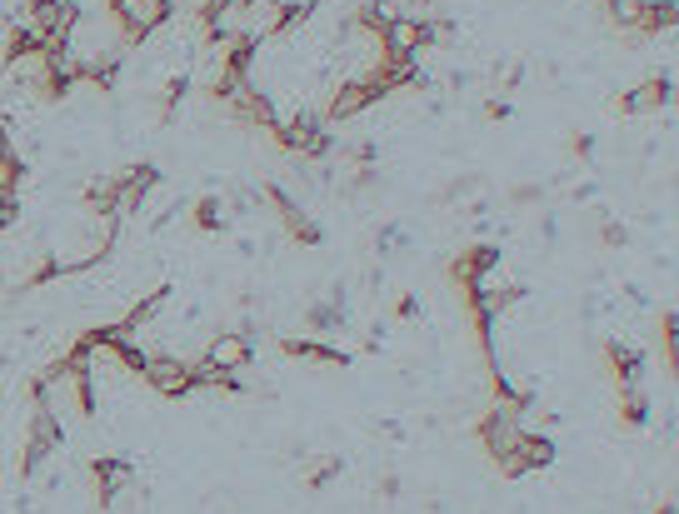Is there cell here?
<instances>
[{
	"label": "cell",
	"mask_w": 679,
	"mask_h": 514,
	"mask_svg": "<svg viewBox=\"0 0 679 514\" xmlns=\"http://www.w3.org/2000/svg\"><path fill=\"white\" fill-rule=\"evenodd\" d=\"M130 479H135V469L126 465V459H110V455H95L91 459V490H95V510L106 514L110 504L120 500V490H126Z\"/></svg>",
	"instance_id": "obj_6"
},
{
	"label": "cell",
	"mask_w": 679,
	"mask_h": 514,
	"mask_svg": "<svg viewBox=\"0 0 679 514\" xmlns=\"http://www.w3.org/2000/svg\"><path fill=\"white\" fill-rule=\"evenodd\" d=\"M11 211H15V195H11V190H0V225L11 220Z\"/></svg>",
	"instance_id": "obj_21"
},
{
	"label": "cell",
	"mask_w": 679,
	"mask_h": 514,
	"mask_svg": "<svg viewBox=\"0 0 679 514\" xmlns=\"http://www.w3.org/2000/svg\"><path fill=\"white\" fill-rule=\"evenodd\" d=\"M485 116H490V120H504V116H510V100H504V95H495L490 106H485Z\"/></svg>",
	"instance_id": "obj_19"
},
{
	"label": "cell",
	"mask_w": 679,
	"mask_h": 514,
	"mask_svg": "<svg viewBox=\"0 0 679 514\" xmlns=\"http://www.w3.org/2000/svg\"><path fill=\"white\" fill-rule=\"evenodd\" d=\"M190 215H195V230H205V235L225 225V211H221V200H215V195L195 200V211H190Z\"/></svg>",
	"instance_id": "obj_13"
},
{
	"label": "cell",
	"mask_w": 679,
	"mask_h": 514,
	"mask_svg": "<svg viewBox=\"0 0 679 514\" xmlns=\"http://www.w3.org/2000/svg\"><path fill=\"white\" fill-rule=\"evenodd\" d=\"M520 440H525V420H520V409H515V405H495V409H485V420H480V444L490 450V459H504Z\"/></svg>",
	"instance_id": "obj_4"
},
{
	"label": "cell",
	"mask_w": 679,
	"mask_h": 514,
	"mask_svg": "<svg viewBox=\"0 0 679 514\" xmlns=\"http://www.w3.org/2000/svg\"><path fill=\"white\" fill-rule=\"evenodd\" d=\"M599 235H605V246H624V225H615V220H605Z\"/></svg>",
	"instance_id": "obj_18"
},
{
	"label": "cell",
	"mask_w": 679,
	"mask_h": 514,
	"mask_svg": "<svg viewBox=\"0 0 679 514\" xmlns=\"http://www.w3.org/2000/svg\"><path fill=\"white\" fill-rule=\"evenodd\" d=\"M655 514H675V500H659V504H655Z\"/></svg>",
	"instance_id": "obj_23"
},
{
	"label": "cell",
	"mask_w": 679,
	"mask_h": 514,
	"mask_svg": "<svg viewBox=\"0 0 679 514\" xmlns=\"http://www.w3.org/2000/svg\"><path fill=\"white\" fill-rule=\"evenodd\" d=\"M260 200H265L270 211H275V220H281V230L290 235L295 246H320L325 240V230H320L310 215L300 211V200H290L281 186H260Z\"/></svg>",
	"instance_id": "obj_3"
},
{
	"label": "cell",
	"mask_w": 679,
	"mask_h": 514,
	"mask_svg": "<svg viewBox=\"0 0 679 514\" xmlns=\"http://www.w3.org/2000/svg\"><path fill=\"white\" fill-rule=\"evenodd\" d=\"M141 385H151L155 395L165 399H180V395H195V364L180 360V355H145L141 374H135Z\"/></svg>",
	"instance_id": "obj_2"
},
{
	"label": "cell",
	"mask_w": 679,
	"mask_h": 514,
	"mask_svg": "<svg viewBox=\"0 0 679 514\" xmlns=\"http://www.w3.org/2000/svg\"><path fill=\"white\" fill-rule=\"evenodd\" d=\"M570 155H574V160H589V155H595L589 135H570Z\"/></svg>",
	"instance_id": "obj_17"
},
{
	"label": "cell",
	"mask_w": 679,
	"mask_h": 514,
	"mask_svg": "<svg viewBox=\"0 0 679 514\" xmlns=\"http://www.w3.org/2000/svg\"><path fill=\"white\" fill-rule=\"evenodd\" d=\"M659 350H665V374L675 380L679 374V339H675V310L659 315Z\"/></svg>",
	"instance_id": "obj_11"
},
{
	"label": "cell",
	"mask_w": 679,
	"mask_h": 514,
	"mask_svg": "<svg viewBox=\"0 0 679 514\" xmlns=\"http://www.w3.org/2000/svg\"><path fill=\"white\" fill-rule=\"evenodd\" d=\"M510 200H515V205H535V200H545V186H515Z\"/></svg>",
	"instance_id": "obj_16"
},
{
	"label": "cell",
	"mask_w": 679,
	"mask_h": 514,
	"mask_svg": "<svg viewBox=\"0 0 679 514\" xmlns=\"http://www.w3.org/2000/svg\"><path fill=\"white\" fill-rule=\"evenodd\" d=\"M281 350L290 355V360H310V364H345L350 360L340 345H320V339H281Z\"/></svg>",
	"instance_id": "obj_10"
},
{
	"label": "cell",
	"mask_w": 679,
	"mask_h": 514,
	"mask_svg": "<svg viewBox=\"0 0 679 514\" xmlns=\"http://www.w3.org/2000/svg\"><path fill=\"white\" fill-rule=\"evenodd\" d=\"M490 260H500V250H495V246H469V250H460V255H450V280L465 290V285L475 280V275H480Z\"/></svg>",
	"instance_id": "obj_9"
},
{
	"label": "cell",
	"mask_w": 679,
	"mask_h": 514,
	"mask_svg": "<svg viewBox=\"0 0 679 514\" xmlns=\"http://www.w3.org/2000/svg\"><path fill=\"white\" fill-rule=\"evenodd\" d=\"M335 475H340V459L335 455H315V465H305V485H310V490H325Z\"/></svg>",
	"instance_id": "obj_14"
},
{
	"label": "cell",
	"mask_w": 679,
	"mask_h": 514,
	"mask_svg": "<svg viewBox=\"0 0 679 514\" xmlns=\"http://www.w3.org/2000/svg\"><path fill=\"white\" fill-rule=\"evenodd\" d=\"M669 106V81L665 75H650L644 85H634L630 95L615 100V116H659Z\"/></svg>",
	"instance_id": "obj_7"
},
{
	"label": "cell",
	"mask_w": 679,
	"mask_h": 514,
	"mask_svg": "<svg viewBox=\"0 0 679 514\" xmlns=\"http://www.w3.org/2000/svg\"><path fill=\"white\" fill-rule=\"evenodd\" d=\"M15 186H21V160L5 151V155H0V190H11V195H15Z\"/></svg>",
	"instance_id": "obj_15"
},
{
	"label": "cell",
	"mask_w": 679,
	"mask_h": 514,
	"mask_svg": "<svg viewBox=\"0 0 679 514\" xmlns=\"http://www.w3.org/2000/svg\"><path fill=\"white\" fill-rule=\"evenodd\" d=\"M495 465H500V479L539 475V469H550V465H555V444L545 440V434H529V430H525V440H520L504 459H495Z\"/></svg>",
	"instance_id": "obj_5"
},
{
	"label": "cell",
	"mask_w": 679,
	"mask_h": 514,
	"mask_svg": "<svg viewBox=\"0 0 679 514\" xmlns=\"http://www.w3.org/2000/svg\"><path fill=\"white\" fill-rule=\"evenodd\" d=\"M644 415H650V399H644L640 385H624L620 390V420L624 425H644Z\"/></svg>",
	"instance_id": "obj_12"
},
{
	"label": "cell",
	"mask_w": 679,
	"mask_h": 514,
	"mask_svg": "<svg viewBox=\"0 0 679 514\" xmlns=\"http://www.w3.org/2000/svg\"><path fill=\"white\" fill-rule=\"evenodd\" d=\"M5 151H11V145H5V130H0V155H5Z\"/></svg>",
	"instance_id": "obj_24"
},
{
	"label": "cell",
	"mask_w": 679,
	"mask_h": 514,
	"mask_svg": "<svg viewBox=\"0 0 679 514\" xmlns=\"http://www.w3.org/2000/svg\"><path fill=\"white\" fill-rule=\"evenodd\" d=\"M205 364H215V370H230L240 374L250 360H255V345H250V335H221L205 345V355H200Z\"/></svg>",
	"instance_id": "obj_8"
},
{
	"label": "cell",
	"mask_w": 679,
	"mask_h": 514,
	"mask_svg": "<svg viewBox=\"0 0 679 514\" xmlns=\"http://www.w3.org/2000/svg\"><path fill=\"white\" fill-rule=\"evenodd\" d=\"M110 21L126 46H145L155 31L176 21V0H110Z\"/></svg>",
	"instance_id": "obj_1"
},
{
	"label": "cell",
	"mask_w": 679,
	"mask_h": 514,
	"mask_svg": "<svg viewBox=\"0 0 679 514\" xmlns=\"http://www.w3.org/2000/svg\"><path fill=\"white\" fill-rule=\"evenodd\" d=\"M405 5H410V11H400V15H430L434 0H405Z\"/></svg>",
	"instance_id": "obj_22"
},
{
	"label": "cell",
	"mask_w": 679,
	"mask_h": 514,
	"mask_svg": "<svg viewBox=\"0 0 679 514\" xmlns=\"http://www.w3.org/2000/svg\"><path fill=\"white\" fill-rule=\"evenodd\" d=\"M376 490L385 494V500H395V494H400V479H395V475H380V485H376Z\"/></svg>",
	"instance_id": "obj_20"
}]
</instances>
